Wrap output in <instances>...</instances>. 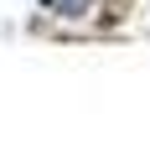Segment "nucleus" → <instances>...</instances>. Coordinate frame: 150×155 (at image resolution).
Segmentation results:
<instances>
[{
    "label": "nucleus",
    "instance_id": "f257e3e1",
    "mask_svg": "<svg viewBox=\"0 0 150 155\" xmlns=\"http://www.w3.org/2000/svg\"><path fill=\"white\" fill-rule=\"evenodd\" d=\"M42 5H47L52 16H83V11L93 5V0H42Z\"/></svg>",
    "mask_w": 150,
    "mask_h": 155
}]
</instances>
